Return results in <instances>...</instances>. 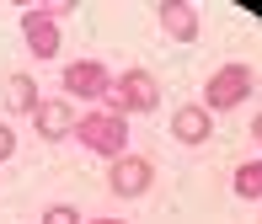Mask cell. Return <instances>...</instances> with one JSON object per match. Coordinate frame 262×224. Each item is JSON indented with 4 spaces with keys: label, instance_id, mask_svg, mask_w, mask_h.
Instances as JSON below:
<instances>
[{
    "label": "cell",
    "instance_id": "obj_1",
    "mask_svg": "<svg viewBox=\"0 0 262 224\" xmlns=\"http://www.w3.org/2000/svg\"><path fill=\"white\" fill-rule=\"evenodd\" d=\"M70 139L113 166L118 155H128V117L123 112H107V107H91V112L75 117V134H70Z\"/></svg>",
    "mask_w": 262,
    "mask_h": 224
},
{
    "label": "cell",
    "instance_id": "obj_2",
    "mask_svg": "<svg viewBox=\"0 0 262 224\" xmlns=\"http://www.w3.org/2000/svg\"><path fill=\"white\" fill-rule=\"evenodd\" d=\"M252 91H257L252 64H214V75L204 80V107L214 117H220V112H235V107L252 102Z\"/></svg>",
    "mask_w": 262,
    "mask_h": 224
},
{
    "label": "cell",
    "instance_id": "obj_3",
    "mask_svg": "<svg viewBox=\"0 0 262 224\" xmlns=\"http://www.w3.org/2000/svg\"><path fill=\"white\" fill-rule=\"evenodd\" d=\"M107 112H156L161 107V80L150 75V69H139V64H128L123 75H113V91H107V102H102Z\"/></svg>",
    "mask_w": 262,
    "mask_h": 224
},
{
    "label": "cell",
    "instance_id": "obj_4",
    "mask_svg": "<svg viewBox=\"0 0 262 224\" xmlns=\"http://www.w3.org/2000/svg\"><path fill=\"white\" fill-rule=\"evenodd\" d=\"M113 91V69L102 59H75V64L59 69V96L64 102H107Z\"/></svg>",
    "mask_w": 262,
    "mask_h": 224
},
{
    "label": "cell",
    "instance_id": "obj_5",
    "mask_svg": "<svg viewBox=\"0 0 262 224\" xmlns=\"http://www.w3.org/2000/svg\"><path fill=\"white\" fill-rule=\"evenodd\" d=\"M59 16H70V6H27L21 11V38H27L32 59H59Z\"/></svg>",
    "mask_w": 262,
    "mask_h": 224
},
{
    "label": "cell",
    "instance_id": "obj_6",
    "mask_svg": "<svg viewBox=\"0 0 262 224\" xmlns=\"http://www.w3.org/2000/svg\"><path fill=\"white\" fill-rule=\"evenodd\" d=\"M150 187H156V166H150L145 155H134V150L107 166V192L113 197H145Z\"/></svg>",
    "mask_w": 262,
    "mask_h": 224
},
{
    "label": "cell",
    "instance_id": "obj_7",
    "mask_svg": "<svg viewBox=\"0 0 262 224\" xmlns=\"http://www.w3.org/2000/svg\"><path fill=\"white\" fill-rule=\"evenodd\" d=\"M171 139L187 150L209 144L214 139V112L204 107V102H182V107H171Z\"/></svg>",
    "mask_w": 262,
    "mask_h": 224
},
{
    "label": "cell",
    "instance_id": "obj_8",
    "mask_svg": "<svg viewBox=\"0 0 262 224\" xmlns=\"http://www.w3.org/2000/svg\"><path fill=\"white\" fill-rule=\"evenodd\" d=\"M156 21H161V32L171 43H198V6H187V0H161L156 6Z\"/></svg>",
    "mask_w": 262,
    "mask_h": 224
},
{
    "label": "cell",
    "instance_id": "obj_9",
    "mask_svg": "<svg viewBox=\"0 0 262 224\" xmlns=\"http://www.w3.org/2000/svg\"><path fill=\"white\" fill-rule=\"evenodd\" d=\"M32 128H38V139H70L75 134V102L43 96V107L32 112Z\"/></svg>",
    "mask_w": 262,
    "mask_h": 224
},
{
    "label": "cell",
    "instance_id": "obj_10",
    "mask_svg": "<svg viewBox=\"0 0 262 224\" xmlns=\"http://www.w3.org/2000/svg\"><path fill=\"white\" fill-rule=\"evenodd\" d=\"M43 107V91H38V80L27 75V69H16V75H6V112H38Z\"/></svg>",
    "mask_w": 262,
    "mask_h": 224
},
{
    "label": "cell",
    "instance_id": "obj_11",
    "mask_svg": "<svg viewBox=\"0 0 262 224\" xmlns=\"http://www.w3.org/2000/svg\"><path fill=\"white\" fill-rule=\"evenodd\" d=\"M230 187H235V197H246V203H262V155L246 160V166H235Z\"/></svg>",
    "mask_w": 262,
    "mask_h": 224
},
{
    "label": "cell",
    "instance_id": "obj_12",
    "mask_svg": "<svg viewBox=\"0 0 262 224\" xmlns=\"http://www.w3.org/2000/svg\"><path fill=\"white\" fill-rule=\"evenodd\" d=\"M43 224H86V219H80V208L54 203V208H43Z\"/></svg>",
    "mask_w": 262,
    "mask_h": 224
},
{
    "label": "cell",
    "instance_id": "obj_13",
    "mask_svg": "<svg viewBox=\"0 0 262 224\" xmlns=\"http://www.w3.org/2000/svg\"><path fill=\"white\" fill-rule=\"evenodd\" d=\"M11 155H16V128H11V123H0V166H6Z\"/></svg>",
    "mask_w": 262,
    "mask_h": 224
},
{
    "label": "cell",
    "instance_id": "obj_14",
    "mask_svg": "<svg viewBox=\"0 0 262 224\" xmlns=\"http://www.w3.org/2000/svg\"><path fill=\"white\" fill-rule=\"evenodd\" d=\"M252 144L262 150V112H257V123H252Z\"/></svg>",
    "mask_w": 262,
    "mask_h": 224
},
{
    "label": "cell",
    "instance_id": "obj_15",
    "mask_svg": "<svg viewBox=\"0 0 262 224\" xmlns=\"http://www.w3.org/2000/svg\"><path fill=\"white\" fill-rule=\"evenodd\" d=\"M86 224H123V219H107V214H102V219H86Z\"/></svg>",
    "mask_w": 262,
    "mask_h": 224
}]
</instances>
